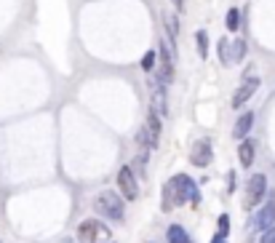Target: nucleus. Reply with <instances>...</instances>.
<instances>
[{
	"label": "nucleus",
	"mask_w": 275,
	"mask_h": 243,
	"mask_svg": "<svg viewBox=\"0 0 275 243\" xmlns=\"http://www.w3.org/2000/svg\"><path fill=\"white\" fill-rule=\"evenodd\" d=\"M94 208H97L99 216H107V219H112V222H123L126 208H123L121 195L112 192V190H102L97 195V201H94Z\"/></svg>",
	"instance_id": "nucleus-1"
},
{
	"label": "nucleus",
	"mask_w": 275,
	"mask_h": 243,
	"mask_svg": "<svg viewBox=\"0 0 275 243\" xmlns=\"http://www.w3.org/2000/svg\"><path fill=\"white\" fill-rule=\"evenodd\" d=\"M272 225H275V201L270 198L265 206L259 208V214L251 219V227H254V230H262V233H265V230H270Z\"/></svg>",
	"instance_id": "nucleus-9"
},
{
	"label": "nucleus",
	"mask_w": 275,
	"mask_h": 243,
	"mask_svg": "<svg viewBox=\"0 0 275 243\" xmlns=\"http://www.w3.org/2000/svg\"><path fill=\"white\" fill-rule=\"evenodd\" d=\"M190 243H193V240H190Z\"/></svg>",
	"instance_id": "nucleus-24"
},
{
	"label": "nucleus",
	"mask_w": 275,
	"mask_h": 243,
	"mask_svg": "<svg viewBox=\"0 0 275 243\" xmlns=\"http://www.w3.org/2000/svg\"><path fill=\"white\" fill-rule=\"evenodd\" d=\"M182 203H185L182 192L176 190L174 179H169V182L163 184V201H161V208H163V211H174V208H179Z\"/></svg>",
	"instance_id": "nucleus-10"
},
{
	"label": "nucleus",
	"mask_w": 275,
	"mask_h": 243,
	"mask_svg": "<svg viewBox=\"0 0 275 243\" xmlns=\"http://www.w3.org/2000/svg\"><path fill=\"white\" fill-rule=\"evenodd\" d=\"M257 88H259V78L257 75H251V72H246V80L241 83V88L235 91V96H233V107L238 110V107H243V104L257 94Z\"/></svg>",
	"instance_id": "nucleus-6"
},
{
	"label": "nucleus",
	"mask_w": 275,
	"mask_h": 243,
	"mask_svg": "<svg viewBox=\"0 0 275 243\" xmlns=\"http://www.w3.org/2000/svg\"><path fill=\"white\" fill-rule=\"evenodd\" d=\"M166 238H169V243H190L185 227H179V225H171L169 230H166Z\"/></svg>",
	"instance_id": "nucleus-17"
},
{
	"label": "nucleus",
	"mask_w": 275,
	"mask_h": 243,
	"mask_svg": "<svg viewBox=\"0 0 275 243\" xmlns=\"http://www.w3.org/2000/svg\"><path fill=\"white\" fill-rule=\"evenodd\" d=\"M243 56H246V40L243 38H235L233 40V64L243 62Z\"/></svg>",
	"instance_id": "nucleus-20"
},
{
	"label": "nucleus",
	"mask_w": 275,
	"mask_h": 243,
	"mask_svg": "<svg viewBox=\"0 0 275 243\" xmlns=\"http://www.w3.org/2000/svg\"><path fill=\"white\" fill-rule=\"evenodd\" d=\"M217 48H219V59H222V64H224V67H233V40L222 38V40L217 43Z\"/></svg>",
	"instance_id": "nucleus-13"
},
{
	"label": "nucleus",
	"mask_w": 275,
	"mask_h": 243,
	"mask_svg": "<svg viewBox=\"0 0 275 243\" xmlns=\"http://www.w3.org/2000/svg\"><path fill=\"white\" fill-rule=\"evenodd\" d=\"M222 243H224V240H222Z\"/></svg>",
	"instance_id": "nucleus-25"
},
{
	"label": "nucleus",
	"mask_w": 275,
	"mask_h": 243,
	"mask_svg": "<svg viewBox=\"0 0 275 243\" xmlns=\"http://www.w3.org/2000/svg\"><path fill=\"white\" fill-rule=\"evenodd\" d=\"M174 184H176V190L182 192V198H185V201L200 203V190H198L195 179H190L187 174H176V177H174Z\"/></svg>",
	"instance_id": "nucleus-8"
},
{
	"label": "nucleus",
	"mask_w": 275,
	"mask_h": 243,
	"mask_svg": "<svg viewBox=\"0 0 275 243\" xmlns=\"http://www.w3.org/2000/svg\"><path fill=\"white\" fill-rule=\"evenodd\" d=\"M118 187H121L123 198H128V201L139 198V182H136V174H134L131 166H123L121 171H118Z\"/></svg>",
	"instance_id": "nucleus-5"
},
{
	"label": "nucleus",
	"mask_w": 275,
	"mask_h": 243,
	"mask_svg": "<svg viewBox=\"0 0 275 243\" xmlns=\"http://www.w3.org/2000/svg\"><path fill=\"white\" fill-rule=\"evenodd\" d=\"M211 158H214L211 142H209V139H198V142L193 144V153H190V163L198 166V168H206L211 163Z\"/></svg>",
	"instance_id": "nucleus-7"
},
{
	"label": "nucleus",
	"mask_w": 275,
	"mask_h": 243,
	"mask_svg": "<svg viewBox=\"0 0 275 243\" xmlns=\"http://www.w3.org/2000/svg\"><path fill=\"white\" fill-rule=\"evenodd\" d=\"M241 21H243L241 8H230V11H227V16H224V27L230 30V32H238V27H241Z\"/></svg>",
	"instance_id": "nucleus-14"
},
{
	"label": "nucleus",
	"mask_w": 275,
	"mask_h": 243,
	"mask_svg": "<svg viewBox=\"0 0 275 243\" xmlns=\"http://www.w3.org/2000/svg\"><path fill=\"white\" fill-rule=\"evenodd\" d=\"M78 240L80 243H110V227L102 225L99 219H86L78 227Z\"/></svg>",
	"instance_id": "nucleus-2"
},
{
	"label": "nucleus",
	"mask_w": 275,
	"mask_h": 243,
	"mask_svg": "<svg viewBox=\"0 0 275 243\" xmlns=\"http://www.w3.org/2000/svg\"><path fill=\"white\" fill-rule=\"evenodd\" d=\"M195 43H198L200 59H206V56H209V32H206V30H198V32H195Z\"/></svg>",
	"instance_id": "nucleus-18"
},
{
	"label": "nucleus",
	"mask_w": 275,
	"mask_h": 243,
	"mask_svg": "<svg viewBox=\"0 0 275 243\" xmlns=\"http://www.w3.org/2000/svg\"><path fill=\"white\" fill-rule=\"evenodd\" d=\"M267 195V177L265 174H254L246 184V198H243V208H254L259 206V201Z\"/></svg>",
	"instance_id": "nucleus-4"
},
{
	"label": "nucleus",
	"mask_w": 275,
	"mask_h": 243,
	"mask_svg": "<svg viewBox=\"0 0 275 243\" xmlns=\"http://www.w3.org/2000/svg\"><path fill=\"white\" fill-rule=\"evenodd\" d=\"M147 88H150L152 110L158 115H169V91H166V83L155 72H150V78H147Z\"/></svg>",
	"instance_id": "nucleus-3"
},
{
	"label": "nucleus",
	"mask_w": 275,
	"mask_h": 243,
	"mask_svg": "<svg viewBox=\"0 0 275 243\" xmlns=\"http://www.w3.org/2000/svg\"><path fill=\"white\" fill-rule=\"evenodd\" d=\"M254 155H257V142L254 139H241V147H238V158H241V166H251L254 163Z\"/></svg>",
	"instance_id": "nucleus-11"
},
{
	"label": "nucleus",
	"mask_w": 275,
	"mask_h": 243,
	"mask_svg": "<svg viewBox=\"0 0 275 243\" xmlns=\"http://www.w3.org/2000/svg\"><path fill=\"white\" fill-rule=\"evenodd\" d=\"M163 21H166V30H169V40L176 43V38H179V19L171 14V11H166V14H163Z\"/></svg>",
	"instance_id": "nucleus-16"
},
{
	"label": "nucleus",
	"mask_w": 275,
	"mask_h": 243,
	"mask_svg": "<svg viewBox=\"0 0 275 243\" xmlns=\"http://www.w3.org/2000/svg\"><path fill=\"white\" fill-rule=\"evenodd\" d=\"M155 67H158V54L150 48L145 56H142V69H145V72L150 75V72H155Z\"/></svg>",
	"instance_id": "nucleus-19"
},
{
	"label": "nucleus",
	"mask_w": 275,
	"mask_h": 243,
	"mask_svg": "<svg viewBox=\"0 0 275 243\" xmlns=\"http://www.w3.org/2000/svg\"><path fill=\"white\" fill-rule=\"evenodd\" d=\"M227 230H230V219H227V214H222V216H219V233H217L219 240L227 238Z\"/></svg>",
	"instance_id": "nucleus-21"
},
{
	"label": "nucleus",
	"mask_w": 275,
	"mask_h": 243,
	"mask_svg": "<svg viewBox=\"0 0 275 243\" xmlns=\"http://www.w3.org/2000/svg\"><path fill=\"white\" fill-rule=\"evenodd\" d=\"M171 3H174V8H176V11H182V8H185V0H171Z\"/></svg>",
	"instance_id": "nucleus-23"
},
{
	"label": "nucleus",
	"mask_w": 275,
	"mask_h": 243,
	"mask_svg": "<svg viewBox=\"0 0 275 243\" xmlns=\"http://www.w3.org/2000/svg\"><path fill=\"white\" fill-rule=\"evenodd\" d=\"M147 131L152 136V142L158 144V136H161V115L155 112V110H150V115H147Z\"/></svg>",
	"instance_id": "nucleus-15"
},
{
	"label": "nucleus",
	"mask_w": 275,
	"mask_h": 243,
	"mask_svg": "<svg viewBox=\"0 0 275 243\" xmlns=\"http://www.w3.org/2000/svg\"><path fill=\"white\" fill-rule=\"evenodd\" d=\"M259 243H275V225H272L270 230H265V233H262Z\"/></svg>",
	"instance_id": "nucleus-22"
},
{
	"label": "nucleus",
	"mask_w": 275,
	"mask_h": 243,
	"mask_svg": "<svg viewBox=\"0 0 275 243\" xmlns=\"http://www.w3.org/2000/svg\"><path fill=\"white\" fill-rule=\"evenodd\" d=\"M251 126H254V112H243L241 118L235 120L233 136H235V139H246V136H248V131H251Z\"/></svg>",
	"instance_id": "nucleus-12"
}]
</instances>
